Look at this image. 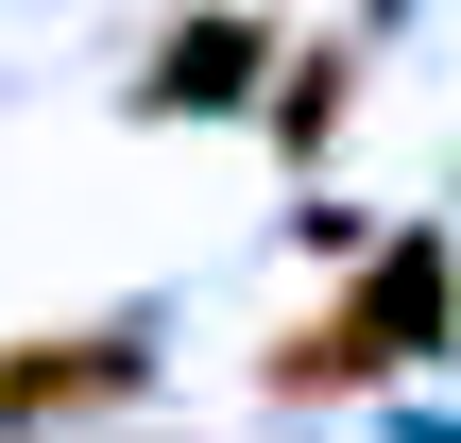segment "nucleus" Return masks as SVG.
I'll return each mask as SVG.
<instances>
[{
	"label": "nucleus",
	"instance_id": "1",
	"mask_svg": "<svg viewBox=\"0 0 461 443\" xmlns=\"http://www.w3.org/2000/svg\"><path fill=\"white\" fill-rule=\"evenodd\" d=\"M445 307H461V290H445V239H393L325 324L274 341V393H376V376H411V359L445 341Z\"/></svg>",
	"mask_w": 461,
	"mask_h": 443
},
{
	"label": "nucleus",
	"instance_id": "2",
	"mask_svg": "<svg viewBox=\"0 0 461 443\" xmlns=\"http://www.w3.org/2000/svg\"><path fill=\"white\" fill-rule=\"evenodd\" d=\"M103 393H137V341H120V324H86V341H34V359H0V427H51V410H103Z\"/></svg>",
	"mask_w": 461,
	"mask_h": 443
},
{
	"label": "nucleus",
	"instance_id": "3",
	"mask_svg": "<svg viewBox=\"0 0 461 443\" xmlns=\"http://www.w3.org/2000/svg\"><path fill=\"white\" fill-rule=\"evenodd\" d=\"M257 51H274L257 17H205V34H171V51H154V85H137V102H154V120H171V102H240V85H257Z\"/></svg>",
	"mask_w": 461,
	"mask_h": 443
},
{
	"label": "nucleus",
	"instance_id": "4",
	"mask_svg": "<svg viewBox=\"0 0 461 443\" xmlns=\"http://www.w3.org/2000/svg\"><path fill=\"white\" fill-rule=\"evenodd\" d=\"M342 102H359V51H291V85H274V137H291V154H325V137H342Z\"/></svg>",
	"mask_w": 461,
	"mask_h": 443
}]
</instances>
